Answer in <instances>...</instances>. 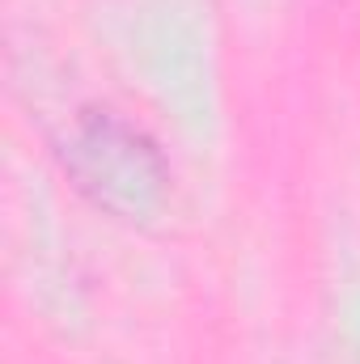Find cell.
<instances>
[{
  "label": "cell",
  "instance_id": "cell-1",
  "mask_svg": "<svg viewBox=\"0 0 360 364\" xmlns=\"http://www.w3.org/2000/svg\"><path fill=\"white\" fill-rule=\"evenodd\" d=\"M73 157H77L81 182L110 208H140L162 186V170H157L153 153L132 132H123L115 123L85 127Z\"/></svg>",
  "mask_w": 360,
  "mask_h": 364
}]
</instances>
